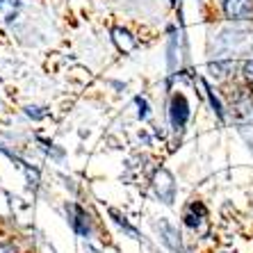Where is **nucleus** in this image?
Returning a JSON list of instances; mask_svg holds the SVG:
<instances>
[{"instance_id":"nucleus-1","label":"nucleus","mask_w":253,"mask_h":253,"mask_svg":"<svg viewBox=\"0 0 253 253\" xmlns=\"http://www.w3.org/2000/svg\"><path fill=\"white\" fill-rule=\"evenodd\" d=\"M224 12L228 18L253 16V0H224Z\"/></svg>"},{"instance_id":"nucleus-2","label":"nucleus","mask_w":253,"mask_h":253,"mask_svg":"<svg viewBox=\"0 0 253 253\" xmlns=\"http://www.w3.org/2000/svg\"><path fill=\"white\" fill-rule=\"evenodd\" d=\"M18 9V0H0V21H12Z\"/></svg>"},{"instance_id":"nucleus-3","label":"nucleus","mask_w":253,"mask_h":253,"mask_svg":"<svg viewBox=\"0 0 253 253\" xmlns=\"http://www.w3.org/2000/svg\"><path fill=\"white\" fill-rule=\"evenodd\" d=\"M114 39H117L119 48H121V50H126V53H130V50H132V46H135V42L130 39V35L126 32V30H121V28L114 30Z\"/></svg>"},{"instance_id":"nucleus-4","label":"nucleus","mask_w":253,"mask_h":253,"mask_svg":"<svg viewBox=\"0 0 253 253\" xmlns=\"http://www.w3.org/2000/svg\"><path fill=\"white\" fill-rule=\"evenodd\" d=\"M0 253H12V251L9 249H0Z\"/></svg>"}]
</instances>
